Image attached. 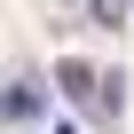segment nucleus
<instances>
[{
    "mask_svg": "<svg viewBox=\"0 0 134 134\" xmlns=\"http://www.w3.org/2000/svg\"><path fill=\"white\" fill-rule=\"evenodd\" d=\"M0 110H8V118H32L40 110V87H0Z\"/></svg>",
    "mask_w": 134,
    "mask_h": 134,
    "instance_id": "f03ea898",
    "label": "nucleus"
},
{
    "mask_svg": "<svg viewBox=\"0 0 134 134\" xmlns=\"http://www.w3.org/2000/svg\"><path fill=\"white\" fill-rule=\"evenodd\" d=\"M126 8H134V0H87V16H95V24H118Z\"/></svg>",
    "mask_w": 134,
    "mask_h": 134,
    "instance_id": "7ed1b4c3",
    "label": "nucleus"
},
{
    "mask_svg": "<svg viewBox=\"0 0 134 134\" xmlns=\"http://www.w3.org/2000/svg\"><path fill=\"white\" fill-rule=\"evenodd\" d=\"M55 87L71 95V103H87V110H103V79L87 71V63H55Z\"/></svg>",
    "mask_w": 134,
    "mask_h": 134,
    "instance_id": "f257e3e1",
    "label": "nucleus"
},
{
    "mask_svg": "<svg viewBox=\"0 0 134 134\" xmlns=\"http://www.w3.org/2000/svg\"><path fill=\"white\" fill-rule=\"evenodd\" d=\"M55 134H79V126H55Z\"/></svg>",
    "mask_w": 134,
    "mask_h": 134,
    "instance_id": "20e7f679",
    "label": "nucleus"
}]
</instances>
